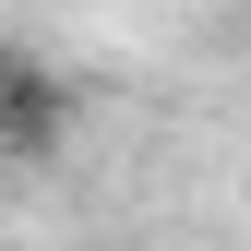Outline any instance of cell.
Returning <instances> with one entry per match:
<instances>
[{
    "instance_id": "6da1fadb",
    "label": "cell",
    "mask_w": 251,
    "mask_h": 251,
    "mask_svg": "<svg viewBox=\"0 0 251 251\" xmlns=\"http://www.w3.org/2000/svg\"><path fill=\"white\" fill-rule=\"evenodd\" d=\"M60 132H72V84L36 48H0V155H60Z\"/></svg>"
}]
</instances>
